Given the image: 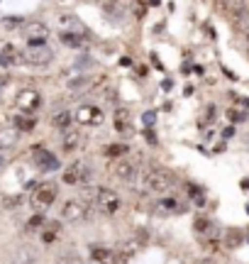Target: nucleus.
<instances>
[{"instance_id": "c9c22d12", "label": "nucleus", "mask_w": 249, "mask_h": 264, "mask_svg": "<svg viewBox=\"0 0 249 264\" xmlns=\"http://www.w3.org/2000/svg\"><path fill=\"white\" fill-rule=\"evenodd\" d=\"M0 166H3V157H0Z\"/></svg>"}, {"instance_id": "2eb2a0df", "label": "nucleus", "mask_w": 249, "mask_h": 264, "mask_svg": "<svg viewBox=\"0 0 249 264\" xmlns=\"http://www.w3.org/2000/svg\"><path fill=\"white\" fill-rule=\"evenodd\" d=\"M20 59V52L15 44H0V66H10Z\"/></svg>"}, {"instance_id": "dca6fc26", "label": "nucleus", "mask_w": 249, "mask_h": 264, "mask_svg": "<svg viewBox=\"0 0 249 264\" xmlns=\"http://www.w3.org/2000/svg\"><path fill=\"white\" fill-rule=\"evenodd\" d=\"M25 35L30 37V42H47L49 30H47L42 22H35V25H27V27H25Z\"/></svg>"}, {"instance_id": "a878e982", "label": "nucleus", "mask_w": 249, "mask_h": 264, "mask_svg": "<svg viewBox=\"0 0 249 264\" xmlns=\"http://www.w3.org/2000/svg\"><path fill=\"white\" fill-rule=\"evenodd\" d=\"M105 15H108V18H113V20H115V18H117V20H122V8H120V5H115V3H108V5H105Z\"/></svg>"}, {"instance_id": "412c9836", "label": "nucleus", "mask_w": 249, "mask_h": 264, "mask_svg": "<svg viewBox=\"0 0 249 264\" xmlns=\"http://www.w3.org/2000/svg\"><path fill=\"white\" fill-rule=\"evenodd\" d=\"M215 118H217V108H215V105H208V108L203 110V115H200V127H208Z\"/></svg>"}, {"instance_id": "cd10ccee", "label": "nucleus", "mask_w": 249, "mask_h": 264, "mask_svg": "<svg viewBox=\"0 0 249 264\" xmlns=\"http://www.w3.org/2000/svg\"><path fill=\"white\" fill-rule=\"evenodd\" d=\"M42 225H44V215H42V213H39V215H32V218H30V223H27V227H30V230H39Z\"/></svg>"}, {"instance_id": "b1692460", "label": "nucleus", "mask_w": 249, "mask_h": 264, "mask_svg": "<svg viewBox=\"0 0 249 264\" xmlns=\"http://www.w3.org/2000/svg\"><path fill=\"white\" fill-rule=\"evenodd\" d=\"M193 227H195V232L205 235V232H210V230H212V223H210L208 218H198V220L193 223Z\"/></svg>"}, {"instance_id": "f704fd0d", "label": "nucleus", "mask_w": 249, "mask_h": 264, "mask_svg": "<svg viewBox=\"0 0 249 264\" xmlns=\"http://www.w3.org/2000/svg\"><path fill=\"white\" fill-rule=\"evenodd\" d=\"M242 188H247V191H249V179H244V181H242Z\"/></svg>"}, {"instance_id": "1a4fd4ad", "label": "nucleus", "mask_w": 249, "mask_h": 264, "mask_svg": "<svg viewBox=\"0 0 249 264\" xmlns=\"http://www.w3.org/2000/svg\"><path fill=\"white\" fill-rule=\"evenodd\" d=\"M61 179H64V183H66V186H78V183H81V186H86V183L91 181V174H88V169H86V164H83V162H74V164L64 171V176H61Z\"/></svg>"}, {"instance_id": "f257e3e1", "label": "nucleus", "mask_w": 249, "mask_h": 264, "mask_svg": "<svg viewBox=\"0 0 249 264\" xmlns=\"http://www.w3.org/2000/svg\"><path fill=\"white\" fill-rule=\"evenodd\" d=\"M144 186H147V191H152V193H169V191L176 186V176H173V171H169V169H164V166H154V169L147 171Z\"/></svg>"}, {"instance_id": "393cba45", "label": "nucleus", "mask_w": 249, "mask_h": 264, "mask_svg": "<svg viewBox=\"0 0 249 264\" xmlns=\"http://www.w3.org/2000/svg\"><path fill=\"white\" fill-rule=\"evenodd\" d=\"M57 264H81V257L76 252H66V254H61L57 259Z\"/></svg>"}, {"instance_id": "aec40b11", "label": "nucleus", "mask_w": 249, "mask_h": 264, "mask_svg": "<svg viewBox=\"0 0 249 264\" xmlns=\"http://www.w3.org/2000/svg\"><path fill=\"white\" fill-rule=\"evenodd\" d=\"M91 83H93V79H88V76H78V79L69 81V91H71V93H86Z\"/></svg>"}, {"instance_id": "6ab92c4d", "label": "nucleus", "mask_w": 249, "mask_h": 264, "mask_svg": "<svg viewBox=\"0 0 249 264\" xmlns=\"http://www.w3.org/2000/svg\"><path fill=\"white\" fill-rule=\"evenodd\" d=\"M61 144H64V152H74V149L81 144V132L69 127V130L64 132V142H61Z\"/></svg>"}, {"instance_id": "a211bd4d", "label": "nucleus", "mask_w": 249, "mask_h": 264, "mask_svg": "<svg viewBox=\"0 0 249 264\" xmlns=\"http://www.w3.org/2000/svg\"><path fill=\"white\" fill-rule=\"evenodd\" d=\"M52 127L66 132V130L71 127V113H69V110H59V113H54V115H52Z\"/></svg>"}, {"instance_id": "39448f33", "label": "nucleus", "mask_w": 249, "mask_h": 264, "mask_svg": "<svg viewBox=\"0 0 249 264\" xmlns=\"http://www.w3.org/2000/svg\"><path fill=\"white\" fill-rule=\"evenodd\" d=\"M137 169H139V164H137L134 157H120V159H115V164H113V174H115V179H117V181H125V183L134 181Z\"/></svg>"}, {"instance_id": "72a5a7b5", "label": "nucleus", "mask_w": 249, "mask_h": 264, "mask_svg": "<svg viewBox=\"0 0 249 264\" xmlns=\"http://www.w3.org/2000/svg\"><path fill=\"white\" fill-rule=\"evenodd\" d=\"M152 61H154V66H156V69H164V66H161V59H156V54L152 57Z\"/></svg>"}, {"instance_id": "f8f14e48", "label": "nucleus", "mask_w": 249, "mask_h": 264, "mask_svg": "<svg viewBox=\"0 0 249 264\" xmlns=\"http://www.w3.org/2000/svg\"><path fill=\"white\" fill-rule=\"evenodd\" d=\"M113 127H115L117 135H130V132H132V115H130L127 108H117V110H115Z\"/></svg>"}, {"instance_id": "5701e85b", "label": "nucleus", "mask_w": 249, "mask_h": 264, "mask_svg": "<svg viewBox=\"0 0 249 264\" xmlns=\"http://www.w3.org/2000/svg\"><path fill=\"white\" fill-rule=\"evenodd\" d=\"M59 40L66 44V47H71V49H78L81 47V40H78V35H69V32H59Z\"/></svg>"}, {"instance_id": "6e6552de", "label": "nucleus", "mask_w": 249, "mask_h": 264, "mask_svg": "<svg viewBox=\"0 0 249 264\" xmlns=\"http://www.w3.org/2000/svg\"><path fill=\"white\" fill-rule=\"evenodd\" d=\"M103 120H105V113H103V108H98V105H83V108L76 110V122H78V125L98 127V125H103Z\"/></svg>"}, {"instance_id": "20e7f679", "label": "nucleus", "mask_w": 249, "mask_h": 264, "mask_svg": "<svg viewBox=\"0 0 249 264\" xmlns=\"http://www.w3.org/2000/svg\"><path fill=\"white\" fill-rule=\"evenodd\" d=\"M88 215H91L88 203L81 201V198H69V201L64 203V208H61V218H64L66 223H86Z\"/></svg>"}, {"instance_id": "e433bc0d", "label": "nucleus", "mask_w": 249, "mask_h": 264, "mask_svg": "<svg viewBox=\"0 0 249 264\" xmlns=\"http://www.w3.org/2000/svg\"><path fill=\"white\" fill-rule=\"evenodd\" d=\"M247 213H249V203H247Z\"/></svg>"}, {"instance_id": "473e14b6", "label": "nucleus", "mask_w": 249, "mask_h": 264, "mask_svg": "<svg viewBox=\"0 0 249 264\" xmlns=\"http://www.w3.org/2000/svg\"><path fill=\"white\" fill-rule=\"evenodd\" d=\"M142 120H144V125H147V127H152V125L156 122V113H144V115H142Z\"/></svg>"}, {"instance_id": "c85d7f7f", "label": "nucleus", "mask_w": 249, "mask_h": 264, "mask_svg": "<svg viewBox=\"0 0 249 264\" xmlns=\"http://www.w3.org/2000/svg\"><path fill=\"white\" fill-rule=\"evenodd\" d=\"M15 127H13V132H0V142H5L3 147H13V142H15Z\"/></svg>"}, {"instance_id": "9d476101", "label": "nucleus", "mask_w": 249, "mask_h": 264, "mask_svg": "<svg viewBox=\"0 0 249 264\" xmlns=\"http://www.w3.org/2000/svg\"><path fill=\"white\" fill-rule=\"evenodd\" d=\"M57 25L61 27V32H74V35H86V25L81 22L78 15H59L57 18Z\"/></svg>"}, {"instance_id": "4c0bfd02", "label": "nucleus", "mask_w": 249, "mask_h": 264, "mask_svg": "<svg viewBox=\"0 0 249 264\" xmlns=\"http://www.w3.org/2000/svg\"><path fill=\"white\" fill-rule=\"evenodd\" d=\"M247 42H249V35H247Z\"/></svg>"}, {"instance_id": "f3484780", "label": "nucleus", "mask_w": 249, "mask_h": 264, "mask_svg": "<svg viewBox=\"0 0 249 264\" xmlns=\"http://www.w3.org/2000/svg\"><path fill=\"white\" fill-rule=\"evenodd\" d=\"M35 125H37V120L32 118V115H18L15 120H13V127L18 130V132H32L35 130Z\"/></svg>"}, {"instance_id": "0eeeda50", "label": "nucleus", "mask_w": 249, "mask_h": 264, "mask_svg": "<svg viewBox=\"0 0 249 264\" xmlns=\"http://www.w3.org/2000/svg\"><path fill=\"white\" fill-rule=\"evenodd\" d=\"M57 193H59L57 183L44 181V183H39V186L35 188V193H32V203H35L37 208H49V205L57 201Z\"/></svg>"}, {"instance_id": "4468645a", "label": "nucleus", "mask_w": 249, "mask_h": 264, "mask_svg": "<svg viewBox=\"0 0 249 264\" xmlns=\"http://www.w3.org/2000/svg\"><path fill=\"white\" fill-rule=\"evenodd\" d=\"M117 252L105 249V247H91V262L93 264H115Z\"/></svg>"}, {"instance_id": "423d86ee", "label": "nucleus", "mask_w": 249, "mask_h": 264, "mask_svg": "<svg viewBox=\"0 0 249 264\" xmlns=\"http://www.w3.org/2000/svg\"><path fill=\"white\" fill-rule=\"evenodd\" d=\"M15 103H18L20 113H25V115H35V113L42 108V96H39L35 88H25V91L18 93Z\"/></svg>"}, {"instance_id": "ddd939ff", "label": "nucleus", "mask_w": 249, "mask_h": 264, "mask_svg": "<svg viewBox=\"0 0 249 264\" xmlns=\"http://www.w3.org/2000/svg\"><path fill=\"white\" fill-rule=\"evenodd\" d=\"M154 210L156 213H161V215H178V213H183L186 210V205L178 201V198H161V201H156L154 203Z\"/></svg>"}, {"instance_id": "7ed1b4c3", "label": "nucleus", "mask_w": 249, "mask_h": 264, "mask_svg": "<svg viewBox=\"0 0 249 264\" xmlns=\"http://www.w3.org/2000/svg\"><path fill=\"white\" fill-rule=\"evenodd\" d=\"M22 59L30 66H49L54 59V52L47 47V42H30V47L25 49Z\"/></svg>"}, {"instance_id": "9b49d317", "label": "nucleus", "mask_w": 249, "mask_h": 264, "mask_svg": "<svg viewBox=\"0 0 249 264\" xmlns=\"http://www.w3.org/2000/svg\"><path fill=\"white\" fill-rule=\"evenodd\" d=\"M35 162L42 171H57L59 169V159L44 147H35Z\"/></svg>"}, {"instance_id": "4be33fe9", "label": "nucleus", "mask_w": 249, "mask_h": 264, "mask_svg": "<svg viewBox=\"0 0 249 264\" xmlns=\"http://www.w3.org/2000/svg\"><path fill=\"white\" fill-rule=\"evenodd\" d=\"M105 154H108L110 159H115V157L120 159V157H125V154H127V144H120V142H115V144H110V147L105 149Z\"/></svg>"}, {"instance_id": "2f4dec72", "label": "nucleus", "mask_w": 249, "mask_h": 264, "mask_svg": "<svg viewBox=\"0 0 249 264\" xmlns=\"http://www.w3.org/2000/svg\"><path fill=\"white\" fill-rule=\"evenodd\" d=\"M132 13H134V18H144L147 15V5L144 3H134V10Z\"/></svg>"}, {"instance_id": "f03ea898", "label": "nucleus", "mask_w": 249, "mask_h": 264, "mask_svg": "<svg viewBox=\"0 0 249 264\" xmlns=\"http://www.w3.org/2000/svg\"><path fill=\"white\" fill-rule=\"evenodd\" d=\"M93 205L103 215H115L122 208V198L115 191H110V188H96L93 191Z\"/></svg>"}, {"instance_id": "c756f323", "label": "nucleus", "mask_w": 249, "mask_h": 264, "mask_svg": "<svg viewBox=\"0 0 249 264\" xmlns=\"http://www.w3.org/2000/svg\"><path fill=\"white\" fill-rule=\"evenodd\" d=\"M227 118H230L232 122H242V120L247 118V113H244V110H234V108H232V110H227Z\"/></svg>"}, {"instance_id": "7c9ffc66", "label": "nucleus", "mask_w": 249, "mask_h": 264, "mask_svg": "<svg viewBox=\"0 0 249 264\" xmlns=\"http://www.w3.org/2000/svg\"><path fill=\"white\" fill-rule=\"evenodd\" d=\"M3 25H5V30H15V25H22V18H5Z\"/></svg>"}, {"instance_id": "bb28decb", "label": "nucleus", "mask_w": 249, "mask_h": 264, "mask_svg": "<svg viewBox=\"0 0 249 264\" xmlns=\"http://www.w3.org/2000/svg\"><path fill=\"white\" fill-rule=\"evenodd\" d=\"M225 242H227V247H237V244L242 242V235H239L237 230H230V232H227V240H225Z\"/></svg>"}]
</instances>
